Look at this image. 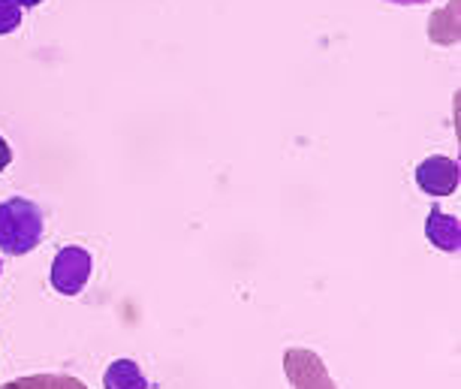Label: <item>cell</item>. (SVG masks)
I'll return each instance as SVG.
<instances>
[{"label":"cell","mask_w":461,"mask_h":389,"mask_svg":"<svg viewBox=\"0 0 461 389\" xmlns=\"http://www.w3.org/2000/svg\"><path fill=\"white\" fill-rule=\"evenodd\" d=\"M42 212L37 203L13 196L0 203V250L10 257H24L40 245L42 239Z\"/></svg>","instance_id":"1"},{"label":"cell","mask_w":461,"mask_h":389,"mask_svg":"<svg viewBox=\"0 0 461 389\" xmlns=\"http://www.w3.org/2000/svg\"><path fill=\"white\" fill-rule=\"evenodd\" d=\"M10 160H13V151H10V145H6L4 136H0V172L10 167Z\"/></svg>","instance_id":"7"},{"label":"cell","mask_w":461,"mask_h":389,"mask_svg":"<svg viewBox=\"0 0 461 389\" xmlns=\"http://www.w3.org/2000/svg\"><path fill=\"white\" fill-rule=\"evenodd\" d=\"M94 272V259L85 248H60L55 259H51V287H55L60 296H76V293L85 290Z\"/></svg>","instance_id":"2"},{"label":"cell","mask_w":461,"mask_h":389,"mask_svg":"<svg viewBox=\"0 0 461 389\" xmlns=\"http://www.w3.org/2000/svg\"><path fill=\"white\" fill-rule=\"evenodd\" d=\"M425 232H429V241L440 250H458L461 248V227L458 218H449L440 209H431L429 221H425Z\"/></svg>","instance_id":"4"},{"label":"cell","mask_w":461,"mask_h":389,"mask_svg":"<svg viewBox=\"0 0 461 389\" xmlns=\"http://www.w3.org/2000/svg\"><path fill=\"white\" fill-rule=\"evenodd\" d=\"M19 6H37V4H42V0H15Z\"/></svg>","instance_id":"8"},{"label":"cell","mask_w":461,"mask_h":389,"mask_svg":"<svg viewBox=\"0 0 461 389\" xmlns=\"http://www.w3.org/2000/svg\"><path fill=\"white\" fill-rule=\"evenodd\" d=\"M22 22V6L15 0H0V33H13Z\"/></svg>","instance_id":"6"},{"label":"cell","mask_w":461,"mask_h":389,"mask_svg":"<svg viewBox=\"0 0 461 389\" xmlns=\"http://www.w3.org/2000/svg\"><path fill=\"white\" fill-rule=\"evenodd\" d=\"M103 386L106 389H148V380L133 359H115L106 368V375H103Z\"/></svg>","instance_id":"5"},{"label":"cell","mask_w":461,"mask_h":389,"mask_svg":"<svg viewBox=\"0 0 461 389\" xmlns=\"http://www.w3.org/2000/svg\"><path fill=\"white\" fill-rule=\"evenodd\" d=\"M458 163L449 158H425L416 167V185H420L429 196H449L458 190Z\"/></svg>","instance_id":"3"}]
</instances>
